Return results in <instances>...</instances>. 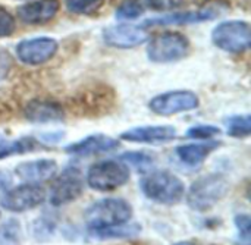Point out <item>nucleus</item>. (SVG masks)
Masks as SVG:
<instances>
[{
    "label": "nucleus",
    "mask_w": 251,
    "mask_h": 245,
    "mask_svg": "<svg viewBox=\"0 0 251 245\" xmlns=\"http://www.w3.org/2000/svg\"><path fill=\"white\" fill-rule=\"evenodd\" d=\"M57 49L59 46L54 38L50 37L26 38L16 46V56L22 63L37 66L49 62L56 54Z\"/></svg>",
    "instance_id": "nucleus-10"
},
{
    "label": "nucleus",
    "mask_w": 251,
    "mask_h": 245,
    "mask_svg": "<svg viewBox=\"0 0 251 245\" xmlns=\"http://www.w3.org/2000/svg\"><path fill=\"white\" fill-rule=\"evenodd\" d=\"M15 26L16 24L13 15L4 6H0V38L9 37L15 31Z\"/></svg>",
    "instance_id": "nucleus-26"
},
{
    "label": "nucleus",
    "mask_w": 251,
    "mask_h": 245,
    "mask_svg": "<svg viewBox=\"0 0 251 245\" xmlns=\"http://www.w3.org/2000/svg\"><path fill=\"white\" fill-rule=\"evenodd\" d=\"M213 44L228 53H243L251 43L250 25L246 21H226L212 31Z\"/></svg>",
    "instance_id": "nucleus-6"
},
{
    "label": "nucleus",
    "mask_w": 251,
    "mask_h": 245,
    "mask_svg": "<svg viewBox=\"0 0 251 245\" xmlns=\"http://www.w3.org/2000/svg\"><path fill=\"white\" fill-rule=\"evenodd\" d=\"M140 232V226L138 225H116V226H110V228H104V229H99V231H91V234L97 238V240H121V238H132L135 235H138Z\"/></svg>",
    "instance_id": "nucleus-19"
},
{
    "label": "nucleus",
    "mask_w": 251,
    "mask_h": 245,
    "mask_svg": "<svg viewBox=\"0 0 251 245\" xmlns=\"http://www.w3.org/2000/svg\"><path fill=\"white\" fill-rule=\"evenodd\" d=\"M219 134H221V129L212 125H197L187 131V137L193 140H210Z\"/></svg>",
    "instance_id": "nucleus-24"
},
{
    "label": "nucleus",
    "mask_w": 251,
    "mask_h": 245,
    "mask_svg": "<svg viewBox=\"0 0 251 245\" xmlns=\"http://www.w3.org/2000/svg\"><path fill=\"white\" fill-rule=\"evenodd\" d=\"M12 185V175L7 171L0 169V194H4Z\"/></svg>",
    "instance_id": "nucleus-29"
},
{
    "label": "nucleus",
    "mask_w": 251,
    "mask_h": 245,
    "mask_svg": "<svg viewBox=\"0 0 251 245\" xmlns=\"http://www.w3.org/2000/svg\"><path fill=\"white\" fill-rule=\"evenodd\" d=\"M84 193V176L75 166H68L59 176L53 178L49 201L54 207H60L78 200Z\"/></svg>",
    "instance_id": "nucleus-7"
},
{
    "label": "nucleus",
    "mask_w": 251,
    "mask_h": 245,
    "mask_svg": "<svg viewBox=\"0 0 251 245\" xmlns=\"http://www.w3.org/2000/svg\"><path fill=\"white\" fill-rule=\"evenodd\" d=\"M40 144L32 140V138H19L16 141H12L9 144H3L0 146V160L15 156V154H24L26 151H34L35 148H38Z\"/></svg>",
    "instance_id": "nucleus-20"
},
{
    "label": "nucleus",
    "mask_w": 251,
    "mask_h": 245,
    "mask_svg": "<svg viewBox=\"0 0 251 245\" xmlns=\"http://www.w3.org/2000/svg\"><path fill=\"white\" fill-rule=\"evenodd\" d=\"M218 147L215 143H201V144H184L176 147V156L179 162L190 168H197L200 166L209 154Z\"/></svg>",
    "instance_id": "nucleus-18"
},
{
    "label": "nucleus",
    "mask_w": 251,
    "mask_h": 245,
    "mask_svg": "<svg viewBox=\"0 0 251 245\" xmlns=\"http://www.w3.org/2000/svg\"><path fill=\"white\" fill-rule=\"evenodd\" d=\"M149 38L147 29L143 25L119 24L103 29V40L115 49H134L141 46Z\"/></svg>",
    "instance_id": "nucleus-11"
},
{
    "label": "nucleus",
    "mask_w": 251,
    "mask_h": 245,
    "mask_svg": "<svg viewBox=\"0 0 251 245\" xmlns=\"http://www.w3.org/2000/svg\"><path fill=\"white\" fill-rule=\"evenodd\" d=\"M121 143L109 135L104 134H94L88 135L79 141L71 143L69 146L65 147V151L72 156H79V157H87V156H96L101 153H112L118 150Z\"/></svg>",
    "instance_id": "nucleus-12"
},
{
    "label": "nucleus",
    "mask_w": 251,
    "mask_h": 245,
    "mask_svg": "<svg viewBox=\"0 0 251 245\" xmlns=\"http://www.w3.org/2000/svg\"><path fill=\"white\" fill-rule=\"evenodd\" d=\"M219 13L216 9H201V10H194V12H182V13H171L165 15L160 18H153L149 19L143 24V26H165V25H185V24H196V22H203V21H210L216 18Z\"/></svg>",
    "instance_id": "nucleus-17"
},
{
    "label": "nucleus",
    "mask_w": 251,
    "mask_h": 245,
    "mask_svg": "<svg viewBox=\"0 0 251 245\" xmlns=\"http://www.w3.org/2000/svg\"><path fill=\"white\" fill-rule=\"evenodd\" d=\"M226 128L228 134L235 138H244L249 137L251 132V121L250 115H238V116H231L226 121Z\"/></svg>",
    "instance_id": "nucleus-21"
},
{
    "label": "nucleus",
    "mask_w": 251,
    "mask_h": 245,
    "mask_svg": "<svg viewBox=\"0 0 251 245\" xmlns=\"http://www.w3.org/2000/svg\"><path fill=\"white\" fill-rule=\"evenodd\" d=\"M131 176V171L125 163L118 160H103L94 163L87 172V185L100 193L115 191L124 187Z\"/></svg>",
    "instance_id": "nucleus-4"
},
{
    "label": "nucleus",
    "mask_w": 251,
    "mask_h": 245,
    "mask_svg": "<svg viewBox=\"0 0 251 245\" xmlns=\"http://www.w3.org/2000/svg\"><path fill=\"white\" fill-rule=\"evenodd\" d=\"M57 173V163L51 159H35L19 163L15 175L28 184H43L51 181Z\"/></svg>",
    "instance_id": "nucleus-14"
},
{
    "label": "nucleus",
    "mask_w": 251,
    "mask_h": 245,
    "mask_svg": "<svg viewBox=\"0 0 251 245\" xmlns=\"http://www.w3.org/2000/svg\"><path fill=\"white\" fill-rule=\"evenodd\" d=\"M144 12V7L135 1V0H126L125 3H122L118 10H116V18L119 19H135L138 16H141Z\"/></svg>",
    "instance_id": "nucleus-23"
},
{
    "label": "nucleus",
    "mask_w": 251,
    "mask_h": 245,
    "mask_svg": "<svg viewBox=\"0 0 251 245\" xmlns=\"http://www.w3.org/2000/svg\"><path fill=\"white\" fill-rule=\"evenodd\" d=\"M104 0H65L66 9L72 13L78 15H91L96 13L101 6Z\"/></svg>",
    "instance_id": "nucleus-22"
},
{
    "label": "nucleus",
    "mask_w": 251,
    "mask_h": 245,
    "mask_svg": "<svg viewBox=\"0 0 251 245\" xmlns=\"http://www.w3.org/2000/svg\"><path fill=\"white\" fill-rule=\"evenodd\" d=\"M60 9L59 0H34L18 7V16L22 22L41 25L51 21Z\"/></svg>",
    "instance_id": "nucleus-15"
},
{
    "label": "nucleus",
    "mask_w": 251,
    "mask_h": 245,
    "mask_svg": "<svg viewBox=\"0 0 251 245\" xmlns=\"http://www.w3.org/2000/svg\"><path fill=\"white\" fill-rule=\"evenodd\" d=\"M235 226L238 229V234L241 237V240L249 244L250 241V226H251V220L249 215H238L235 216Z\"/></svg>",
    "instance_id": "nucleus-27"
},
{
    "label": "nucleus",
    "mask_w": 251,
    "mask_h": 245,
    "mask_svg": "<svg viewBox=\"0 0 251 245\" xmlns=\"http://www.w3.org/2000/svg\"><path fill=\"white\" fill-rule=\"evenodd\" d=\"M191 44L179 32L169 31L153 37L147 46V57L154 63H172L190 54Z\"/></svg>",
    "instance_id": "nucleus-5"
},
{
    "label": "nucleus",
    "mask_w": 251,
    "mask_h": 245,
    "mask_svg": "<svg viewBox=\"0 0 251 245\" xmlns=\"http://www.w3.org/2000/svg\"><path fill=\"white\" fill-rule=\"evenodd\" d=\"M10 65H12V59H10L9 53L4 50H0V79H3L7 75Z\"/></svg>",
    "instance_id": "nucleus-28"
},
{
    "label": "nucleus",
    "mask_w": 251,
    "mask_h": 245,
    "mask_svg": "<svg viewBox=\"0 0 251 245\" xmlns=\"http://www.w3.org/2000/svg\"><path fill=\"white\" fill-rule=\"evenodd\" d=\"M46 201V191L40 184L24 182L9 188L1 196V207L7 212L24 213L41 206Z\"/></svg>",
    "instance_id": "nucleus-8"
},
{
    "label": "nucleus",
    "mask_w": 251,
    "mask_h": 245,
    "mask_svg": "<svg viewBox=\"0 0 251 245\" xmlns=\"http://www.w3.org/2000/svg\"><path fill=\"white\" fill-rule=\"evenodd\" d=\"M132 207L124 198H103L94 201L84 213V222L90 231H99L128 223L132 219Z\"/></svg>",
    "instance_id": "nucleus-1"
},
{
    "label": "nucleus",
    "mask_w": 251,
    "mask_h": 245,
    "mask_svg": "<svg viewBox=\"0 0 251 245\" xmlns=\"http://www.w3.org/2000/svg\"><path fill=\"white\" fill-rule=\"evenodd\" d=\"M228 191V179L221 173H210L191 184L187 193V203L193 210L207 212L225 198Z\"/></svg>",
    "instance_id": "nucleus-3"
},
{
    "label": "nucleus",
    "mask_w": 251,
    "mask_h": 245,
    "mask_svg": "<svg viewBox=\"0 0 251 245\" xmlns=\"http://www.w3.org/2000/svg\"><path fill=\"white\" fill-rule=\"evenodd\" d=\"M121 159L124 162H128L129 165H134L138 171H146L149 168H151L153 165V159L147 154V153H125L124 156H121Z\"/></svg>",
    "instance_id": "nucleus-25"
},
{
    "label": "nucleus",
    "mask_w": 251,
    "mask_h": 245,
    "mask_svg": "<svg viewBox=\"0 0 251 245\" xmlns=\"http://www.w3.org/2000/svg\"><path fill=\"white\" fill-rule=\"evenodd\" d=\"M24 115L26 121L32 123H56V122H62L65 118L63 107L59 103L53 100H43V98L31 100L25 106Z\"/></svg>",
    "instance_id": "nucleus-16"
},
{
    "label": "nucleus",
    "mask_w": 251,
    "mask_h": 245,
    "mask_svg": "<svg viewBox=\"0 0 251 245\" xmlns=\"http://www.w3.org/2000/svg\"><path fill=\"white\" fill-rule=\"evenodd\" d=\"M199 103L200 101L196 93L188 90H175L153 97L149 103V107L159 116H172L194 110L199 107Z\"/></svg>",
    "instance_id": "nucleus-9"
},
{
    "label": "nucleus",
    "mask_w": 251,
    "mask_h": 245,
    "mask_svg": "<svg viewBox=\"0 0 251 245\" xmlns=\"http://www.w3.org/2000/svg\"><path fill=\"white\" fill-rule=\"evenodd\" d=\"M174 245H196V244H193V243H187V241H182V243H176V244H174Z\"/></svg>",
    "instance_id": "nucleus-30"
},
{
    "label": "nucleus",
    "mask_w": 251,
    "mask_h": 245,
    "mask_svg": "<svg viewBox=\"0 0 251 245\" xmlns=\"http://www.w3.org/2000/svg\"><path fill=\"white\" fill-rule=\"evenodd\" d=\"M176 137L175 126L171 125H147L135 126L121 134V140L141 144H165Z\"/></svg>",
    "instance_id": "nucleus-13"
},
{
    "label": "nucleus",
    "mask_w": 251,
    "mask_h": 245,
    "mask_svg": "<svg viewBox=\"0 0 251 245\" xmlns=\"http://www.w3.org/2000/svg\"><path fill=\"white\" fill-rule=\"evenodd\" d=\"M140 187L149 200L163 206L178 204L185 196L184 182L169 171H154L147 173L140 181Z\"/></svg>",
    "instance_id": "nucleus-2"
}]
</instances>
